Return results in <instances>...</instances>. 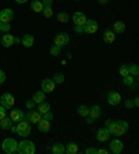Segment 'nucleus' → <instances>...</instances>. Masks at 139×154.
Wrapping results in <instances>:
<instances>
[{
	"label": "nucleus",
	"instance_id": "39",
	"mask_svg": "<svg viewBox=\"0 0 139 154\" xmlns=\"http://www.w3.org/2000/svg\"><path fill=\"white\" fill-rule=\"evenodd\" d=\"M52 4H53V0H42L43 7H52Z\"/></svg>",
	"mask_w": 139,
	"mask_h": 154
},
{
	"label": "nucleus",
	"instance_id": "23",
	"mask_svg": "<svg viewBox=\"0 0 139 154\" xmlns=\"http://www.w3.org/2000/svg\"><path fill=\"white\" fill-rule=\"evenodd\" d=\"M13 124H14V122L11 121V118L10 117H7V115H6L3 119H0V126H2L3 129H10Z\"/></svg>",
	"mask_w": 139,
	"mask_h": 154
},
{
	"label": "nucleus",
	"instance_id": "10",
	"mask_svg": "<svg viewBox=\"0 0 139 154\" xmlns=\"http://www.w3.org/2000/svg\"><path fill=\"white\" fill-rule=\"evenodd\" d=\"M107 101H109V104H110V106H117V104H120V101H121V96H120V93H118V92L111 90V92H109Z\"/></svg>",
	"mask_w": 139,
	"mask_h": 154
},
{
	"label": "nucleus",
	"instance_id": "18",
	"mask_svg": "<svg viewBox=\"0 0 139 154\" xmlns=\"http://www.w3.org/2000/svg\"><path fill=\"white\" fill-rule=\"evenodd\" d=\"M103 40H104V43H107V45L113 43V42L115 40V33L113 32V31H110V29L104 31V33H103Z\"/></svg>",
	"mask_w": 139,
	"mask_h": 154
},
{
	"label": "nucleus",
	"instance_id": "28",
	"mask_svg": "<svg viewBox=\"0 0 139 154\" xmlns=\"http://www.w3.org/2000/svg\"><path fill=\"white\" fill-rule=\"evenodd\" d=\"M128 71H129V75L132 76H138L139 75V68L136 64H131L128 65Z\"/></svg>",
	"mask_w": 139,
	"mask_h": 154
},
{
	"label": "nucleus",
	"instance_id": "36",
	"mask_svg": "<svg viewBox=\"0 0 139 154\" xmlns=\"http://www.w3.org/2000/svg\"><path fill=\"white\" fill-rule=\"evenodd\" d=\"M122 82H124V85H127V86H132L134 85V78H132V75H127V76H124Z\"/></svg>",
	"mask_w": 139,
	"mask_h": 154
},
{
	"label": "nucleus",
	"instance_id": "9",
	"mask_svg": "<svg viewBox=\"0 0 139 154\" xmlns=\"http://www.w3.org/2000/svg\"><path fill=\"white\" fill-rule=\"evenodd\" d=\"M14 17V11L11 8H4L0 11V22H10Z\"/></svg>",
	"mask_w": 139,
	"mask_h": 154
},
{
	"label": "nucleus",
	"instance_id": "31",
	"mask_svg": "<svg viewBox=\"0 0 139 154\" xmlns=\"http://www.w3.org/2000/svg\"><path fill=\"white\" fill-rule=\"evenodd\" d=\"M11 29V25H10V22H0V31L4 33H7L8 31Z\"/></svg>",
	"mask_w": 139,
	"mask_h": 154
},
{
	"label": "nucleus",
	"instance_id": "2",
	"mask_svg": "<svg viewBox=\"0 0 139 154\" xmlns=\"http://www.w3.org/2000/svg\"><path fill=\"white\" fill-rule=\"evenodd\" d=\"M17 147H18L17 140L13 139V137H7V139H4L3 143H2V149H3V151L6 154L17 153Z\"/></svg>",
	"mask_w": 139,
	"mask_h": 154
},
{
	"label": "nucleus",
	"instance_id": "41",
	"mask_svg": "<svg viewBox=\"0 0 139 154\" xmlns=\"http://www.w3.org/2000/svg\"><path fill=\"white\" fill-rule=\"evenodd\" d=\"M6 81V74H4V71L3 69H0V85Z\"/></svg>",
	"mask_w": 139,
	"mask_h": 154
},
{
	"label": "nucleus",
	"instance_id": "33",
	"mask_svg": "<svg viewBox=\"0 0 139 154\" xmlns=\"http://www.w3.org/2000/svg\"><path fill=\"white\" fill-rule=\"evenodd\" d=\"M118 72H120V75L124 78V76L129 75V71H128V65H121L120 67V69H118Z\"/></svg>",
	"mask_w": 139,
	"mask_h": 154
},
{
	"label": "nucleus",
	"instance_id": "19",
	"mask_svg": "<svg viewBox=\"0 0 139 154\" xmlns=\"http://www.w3.org/2000/svg\"><path fill=\"white\" fill-rule=\"evenodd\" d=\"M64 153H67V154L78 153V144L75 143V142H70V143H67L65 147H64Z\"/></svg>",
	"mask_w": 139,
	"mask_h": 154
},
{
	"label": "nucleus",
	"instance_id": "38",
	"mask_svg": "<svg viewBox=\"0 0 139 154\" xmlns=\"http://www.w3.org/2000/svg\"><path fill=\"white\" fill-rule=\"evenodd\" d=\"M74 29H75V32H77V33H84V32H85V29H84V25H75Z\"/></svg>",
	"mask_w": 139,
	"mask_h": 154
},
{
	"label": "nucleus",
	"instance_id": "48",
	"mask_svg": "<svg viewBox=\"0 0 139 154\" xmlns=\"http://www.w3.org/2000/svg\"><path fill=\"white\" fill-rule=\"evenodd\" d=\"M134 106H139V97H135V99H134Z\"/></svg>",
	"mask_w": 139,
	"mask_h": 154
},
{
	"label": "nucleus",
	"instance_id": "44",
	"mask_svg": "<svg viewBox=\"0 0 139 154\" xmlns=\"http://www.w3.org/2000/svg\"><path fill=\"white\" fill-rule=\"evenodd\" d=\"M125 107H127V108L135 107V106H134V100H127V101H125Z\"/></svg>",
	"mask_w": 139,
	"mask_h": 154
},
{
	"label": "nucleus",
	"instance_id": "14",
	"mask_svg": "<svg viewBox=\"0 0 139 154\" xmlns=\"http://www.w3.org/2000/svg\"><path fill=\"white\" fill-rule=\"evenodd\" d=\"M0 43H2V46L3 47H10L14 45V36L11 35V33H4L2 36V39H0Z\"/></svg>",
	"mask_w": 139,
	"mask_h": 154
},
{
	"label": "nucleus",
	"instance_id": "3",
	"mask_svg": "<svg viewBox=\"0 0 139 154\" xmlns=\"http://www.w3.org/2000/svg\"><path fill=\"white\" fill-rule=\"evenodd\" d=\"M17 153L20 154H33L35 153V144L31 140H22L18 143Z\"/></svg>",
	"mask_w": 139,
	"mask_h": 154
},
{
	"label": "nucleus",
	"instance_id": "54",
	"mask_svg": "<svg viewBox=\"0 0 139 154\" xmlns=\"http://www.w3.org/2000/svg\"><path fill=\"white\" fill-rule=\"evenodd\" d=\"M77 2H78V0H77Z\"/></svg>",
	"mask_w": 139,
	"mask_h": 154
},
{
	"label": "nucleus",
	"instance_id": "30",
	"mask_svg": "<svg viewBox=\"0 0 139 154\" xmlns=\"http://www.w3.org/2000/svg\"><path fill=\"white\" fill-rule=\"evenodd\" d=\"M68 14L67 13H64V11H61V13H58L57 14V20H58V22H63V24H65V22L68 21Z\"/></svg>",
	"mask_w": 139,
	"mask_h": 154
},
{
	"label": "nucleus",
	"instance_id": "11",
	"mask_svg": "<svg viewBox=\"0 0 139 154\" xmlns=\"http://www.w3.org/2000/svg\"><path fill=\"white\" fill-rule=\"evenodd\" d=\"M54 88H56V83L53 82V79L50 78H45L42 81V90L45 93H49V92H53Z\"/></svg>",
	"mask_w": 139,
	"mask_h": 154
},
{
	"label": "nucleus",
	"instance_id": "1",
	"mask_svg": "<svg viewBox=\"0 0 139 154\" xmlns=\"http://www.w3.org/2000/svg\"><path fill=\"white\" fill-rule=\"evenodd\" d=\"M127 131H128V124L125 121H113L109 126L110 135H114V136H122Z\"/></svg>",
	"mask_w": 139,
	"mask_h": 154
},
{
	"label": "nucleus",
	"instance_id": "15",
	"mask_svg": "<svg viewBox=\"0 0 139 154\" xmlns=\"http://www.w3.org/2000/svg\"><path fill=\"white\" fill-rule=\"evenodd\" d=\"M109 136H110V132H109V129H107V128H100V129H97V132H96V139L99 140V142H106V140L109 139Z\"/></svg>",
	"mask_w": 139,
	"mask_h": 154
},
{
	"label": "nucleus",
	"instance_id": "4",
	"mask_svg": "<svg viewBox=\"0 0 139 154\" xmlns=\"http://www.w3.org/2000/svg\"><path fill=\"white\" fill-rule=\"evenodd\" d=\"M31 133V124L27 119H21L20 122H17V135L22 137H27Z\"/></svg>",
	"mask_w": 139,
	"mask_h": 154
},
{
	"label": "nucleus",
	"instance_id": "12",
	"mask_svg": "<svg viewBox=\"0 0 139 154\" xmlns=\"http://www.w3.org/2000/svg\"><path fill=\"white\" fill-rule=\"evenodd\" d=\"M8 117L11 118V121L17 124V122H20L21 119L25 118V114L21 111V110H20V108H15V110H11V111H10V115H8Z\"/></svg>",
	"mask_w": 139,
	"mask_h": 154
},
{
	"label": "nucleus",
	"instance_id": "8",
	"mask_svg": "<svg viewBox=\"0 0 139 154\" xmlns=\"http://www.w3.org/2000/svg\"><path fill=\"white\" fill-rule=\"evenodd\" d=\"M84 29H85V33H95L99 29V25L95 20H86V22L84 24Z\"/></svg>",
	"mask_w": 139,
	"mask_h": 154
},
{
	"label": "nucleus",
	"instance_id": "47",
	"mask_svg": "<svg viewBox=\"0 0 139 154\" xmlns=\"http://www.w3.org/2000/svg\"><path fill=\"white\" fill-rule=\"evenodd\" d=\"M88 124H93V122H95V118H92V117H89V115H88Z\"/></svg>",
	"mask_w": 139,
	"mask_h": 154
},
{
	"label": "nucleus",
	"instance_id": "13",
	"mask_svg": "<svg viewBox=\"0 0 139 154\" xmlns=\"http://www.w3.org/2000/svg\"><path fill=\"white\" fill-rule=\"evenodd\" d=\"M122 149H124V143H122L121 140L114 139V140H113V142L110 143V150H111V153L120 154V153L122 151Z\"/></svg>",
	"mask_w": 139,
	"mask_h": 154
},
{
	"label": "nucleus",
	"instance_id": "45",
	"mask_svg": "<svg viewBox=\"0 0 139 154\" xmlns=\"http://www.w3.org/2000/svg\"><path fill=\"white\" fill-rule=\"evenodd\" d=\"M111 122H113V121H111V119H107V121L104 122V128H107V129H109V126H110V124H111Z\"/></svg>",
	"mask_w": 139,
	"mask_h": 154
},
{
	"label": "nucleus",
	"instance_id": "37",
	"mask_svg": "<svg viewBox=\"0 0 139 154\" xmlns=\"http://www.w3.org/2000/svg\"><path fill=\"white\" fill-rule=\"evenodd\" d=\"M42 118L47 119V121H52V119H53V112H50V111L45 112V114H42Z\"/></svg>",
	"mask_w": 139,
	"mask_h": 154
},
{
	"label": "nucleus",
	"instance_id": "24",
	"mask_svg": "<svg viewBox=\"0 0 139 154\" xmlns=\"http://www.w3.org/2000/svg\"><path fill=\"white\" fill-rule=\"evenodd\" d=\"M31 8H32V11H35V13H42V10H43L42 2H40V0H33L32 3H31Z\"/></svg>",
	"mask_w": 139,
	"mask_h": 154
},
{
	"label": "nucleus",
	"instance_id": "21",
	"mask_svg": "<svg viewBox=\"0 0 139 154\" xmlns=\"http://www.w3.org/2000/svg\"><path fill=\"white\" fill-rule=\"evenodd\" d=\"M125 31V24L122 21H115L113 25V32L114 33H122Z\"/></svg>",
	"mask_w": 139,
	"mask_h": 154
},
{
	"label": "nucleus",
	"instance_id": "27",
	"mask_svg": "<svg viewBox=\"0 0 139 154\" xmlns=\"http://www.w3.org/2000/svg\"><path fill=\"white\" fill-rule=\"evenodd\" d=\"M52 151H53V154H64V146L60 143H54L52 147Z\"/></svg>",
	"mask_w": 139,
	"mask_h": 154
},
{
	"label": "nucleus",
	"instance_id": "25",
	"mask_svg": "<svg viewBox=\"0 0 139 154\" xmlns=\"http://www.w3.org/2000/svg\"><path fill=\"white\" fill-rule=\"evenodd\" d=\"M32 100L35 101L36 104H39V103H42L43 100H45V92L43 90H40V92H36L35 94H33V97H32Z\"/></svg>",
	"mask_w": 139,
	"mask_h": 154
},
{
	"label": "nucleus",
	"instance_id": "49",
	"mask_svg": "<svg viewBox=\"0 0 139 154\" xmlns=\"http://www.w3.org/2000/svg\"><path fill=\"white\" fill-rule=\"evenodd\" d=\"M11 131H13V132H14V133H17V126H13V125H11Z\"/></svg>",
	"mask_w": 139,
	"mask_h": 154
},
{
	"label": "nucleus",
	"instance_id": "34",
	"mask_svg": "<svg viewBox=\"0 0 139 154\" xmlns=\"http://www.w3.org/2000/svg\"><path fill=\"white\" fill-rule=\"evenodd\" d=\"M53 82L54 83H63V82H64V75H63V74H60V72H58V74H56V75L53 76Z\"/></svg>",
	"mask_w": 139,
	"mask_h": 154
},
{
	"label": "nucleus",
	"instance_id": "17",
	"mask_svg": "<svg viewBox=\"0 0 139 154\" xmlns=\"http://www.w3.org/2000/svg\"><path fill=\"white\" fill-rule=\"evenodd\" d=\"M38 129H39V132H42V133H47L50 131V121L42 118L38 122Z\"/></svg>",
	"mask_w": 139,
	"mask_h": 154
},
{
	"label": "nucleus",
	"instance_id": "51",
	"mask_svg": "<svg viewBox=\"0 0 139 154\" xmlns=\"http://www.w3.org/2000/svg\"><path fill=\"white\" fill-rule=\"evenodd\" d=\"M97 2H99V3H102V4H104V3H107L109 0H97Z\"/></svg>",
	"mask_w": 139,
	"mask_h": 154
},
{
	"label": "nucleus",
	"instance_id": "16",
	"mask_svg": "<svg viewBox=\"0 0 139 154\" xmlns=\"http://www.w3.org/2000/svg\"><path fill=\"white\" fill-rule=\"evenodd\" d=\"M72 20H74L75 25H84L86 22V17L84 13H81V11H77V13H74V15H72Z\"/></svg>",
	"mask_w": 139,
	"mask_h": 154
},
{
	"label": "nucleus",
	"instance_id": "42",
	"mask_svg": "<svg viewBox=\"0 0 139 154\" xmlns=\"http://www.w3.org/2000/svg\"><path fill=\"white\" fill-rule=\"evenodd\" d=\"M35 101H33V100H28V101H27V107H28L29 108V110H32V108L33 107H35Z\"/></svg>",
	"mask_w": 139,
	"mask_h": 154
},
{
	"label": "nucleus",
	"instance_id": "26",
	"mask_svg": "<svg viewBox=\"0 0 139 154\" xmlns=\"http://www.w3.org/2000/svg\"><path fill=\"white\" fill-rule=\"evenodd\" d=\"M38 111H39L40 114H45V112L50 111V104L46 103V101H42V103H39V106H38Z\"/></svg>",
	"mask_w": 139,
	"mask_h": 154
},
{
	"label": "nucleus",
	"instance_id": "20",
	"mask_svg": "<svg viewBox=\"0 0 139 154\" xmlns=\"http://www.w3.org/2000/svg\"><path fill=\"white\" fill-rule=\"evenodd\" d=\"M100 115H102V108L99 107V106H92V107L89 108V117H92V118H99Z\"/></svg>",
	"mask_w": 139,
	"mask_h": 154
},
{
	"label": "nucleus",
	"instance_id": "29",
	"mask_svg": "<svg viewBox=\"0 0 139 154\" xmlns=\"http://www.w3.org/2000/svg\"><path fill=\"white\" fill-rule=\"evenodd\" d=\"M78 114L81 115V117H88V115H89V108L86 107V106H79Z\"/></svg>",
	"mask_w": 139,
	"mask_h": 154
},
{
	"label": "nucleus",
	"instance_id": "7",
	"mask_svg": "<svg viewBox=\"0 0 139 154\" xmlns=\"http://www.w3.org/2000/svg\"><path fill=\"white\" fill-rule=\"evenodd\" d=\"M25 119L31 124H38V122L42 119V114L39 111H33V110H29L28 114L25 115Z\"/></svg>",
	"mask_w": 139,
	"mask_h": 154
},
{
	"label": "nucleus",
	"instance_id": "53",
	"mask_svg": "<svg viewBox=\"0 0 139 154\" xmlns=\"http://www.w3.org/2000/svg\"><path fill=\"white\" fill-rule=\"evenodd\" d=\"M58 2H63V0H58Z\"/></svg>",
	"mask_w": 139,
	"mask_h": 154
},
{
	"label": "nucleus",
	"instance_id": "50",
	"mask_svg": "<svg viewBox=\"0 0 139 154\" xmlns=\"http://www.w3.org/2000/svg\"><path fill=\"white\" fill-rule=\"evenodd\" d=\"M15 2H17L18 4H24L25 2H27V0H15Z\"/></svg>",
	"mask_w": 139,
	"mask_h": 154
},
{
	"label": "nucleus",
	"instance_id": "43",
	"mask_svg": "<svg viewBox=\"0 0 139 154\" xmlns=\"http://www.w3.org/2000/svg\"><path fill=\"white\" fill-rule=\"evenodd\" d=\"M85 153L86 154H97V150L96 149H93V147H89V149H86Z\"/></svg>",
	"mask_w": 139,
	"mask_h": 154
},
{
	"label": "nucleus",
	"instance_id": "46",
	"mask_svg": "<svg viewBox=\"0 0 139 154\" xmlns=\"http://www.w3.org/2000/svg\"><path fill=\"white\" fill-rule=\"evenodd\" d=\"M109 151L106 150V149H100V150H97V154H107Z\"/></svg>",
	"mask_w": 139,
	"mask_h": 154
},
{
	"label": "nucleus",
	"instance_id": "40",
	"mask_svg": "<svg viewBox=\"0 0 139 154\" xmlns=\"http://www.w3.org/2000/svg\"><path fill=\"white\" fill-rule=\"evenodd\" d=\"M6 115H7V111H6V108H4L3 106H0V119H3Z\"/></svg>",
	"mask_w": 139,
	"mask_h": 154
},
{
	"label": "nucleus",
	"instance_id": "22",
	"mask_svg": "<svg viewBox=\"0 0 139 154\" xmlns=\"http://www.w3.org/2000/svg\"><path fill=\"white\" fill-rule=\"evenodd\" d=\"M21 43H22V46H25V47L33 46V36L32 35H24L22 36Z\"/></svg>",
	"mask_w": 139,
	"mask_h": 154
},
{
	"label": "nucleus",
	"instance_id": "6",
	"mask_svg": "<svg viewBox=\"0 0 139 154\" xmlns=\"http://www.w3.org/2000/svg\"><path fill=\"white\" fill-rule=\"evenodd\" d=\"M68 42H70V38H68V35H67V33H64V32L57 33V35H56V38H54V45H56V46H58V47L65 46Z\"/></svg>",
	"mask_w": 139,
	"mask_h": 154
},
{
	"label": "nucleus",
	"instance_id": "35",
	"mask_svg": "<svg viewBox=\"0 0 139 154\" xmlns=\"http://www.w3.org/2000/svg\"><path fill=\"white\" fill-rule=\"evenodd\" d=\"M42 14L45 15L46 18H50L52 15H53V10H52V7H43Z\"/></svg>",
	"mask_w": 139,
	"mask_h": 154
},
{
	"label": "nucleus",
	"instance_id": "32",
	"mask_svg": "<svg viewBox=\"0 0 139 154\" xmlns=\"http://www.w3.org/2000/svg\"><path fill=\"white\" fill-rule=\"evenodd\" d=\"M60 49H61V47H58V46H56V45H53V46L50 47V54H52L53 57H57L58 54H60Z\"/></svg>",
	"mask_w": 139,
	"mask_h": 154
},
{
	"label": "nucleus",
	"instance_id": "52",
	"mask_svg": "<svg viewBox=\"0 0 139 154\" xmlns=\"http://www.w3.org/2000/svg\"><path fill=\"white\" fill-rule=\"evenodd\" d=\"M15 43H17V45L20 43V39H18V38H14V45H15Z\"/></svg>",
	"mask_w": 139,
	"mask_h": 154
},
{
	"label": "nucleus",
	"instance_id": "5",
	"mask_svg": "<svg viewBox=\"0 0 139 154\" xmlns=\"http://www.w3.org/2000/svg\"><path fill=\"white\" fill-rule=\"evenodd\" d=\"M15 100H14V96L10 93H4L3 96L0 97V106H3L6 110H8V108H11L13 106H14Z\"/></svg>",
	"mask_w": 139,
	"mask_h": 154
}]
</instances>
